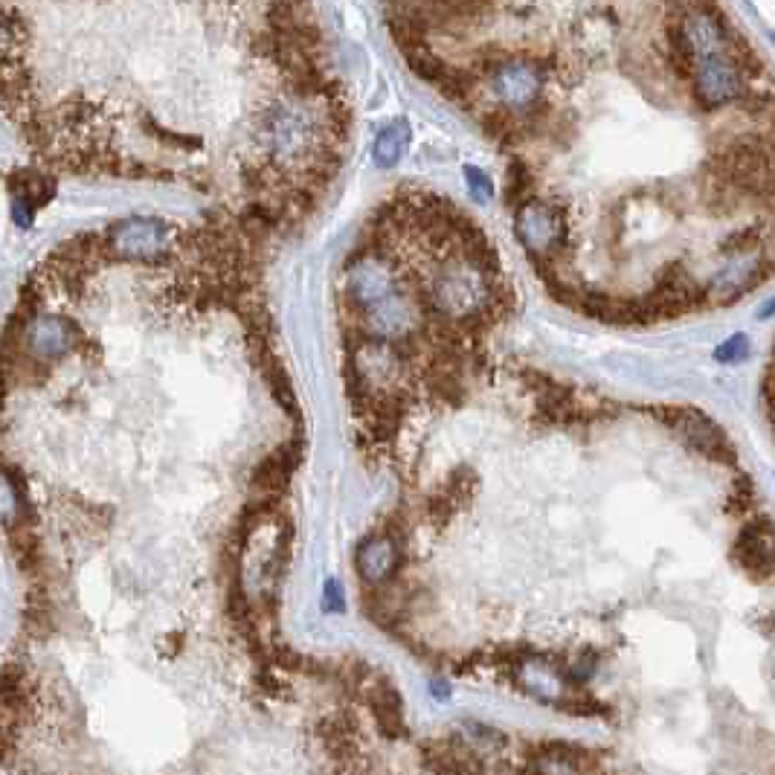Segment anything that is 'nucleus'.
Segmentation results:
<instances>
[{"instance_id": "nucleus-4", "label": "nucleus", "mask_w": 775, "mask_h": 775, "mask_svg": "<svg viewBox=\"0 0 775 775\" xmlns=\"http://www.w3.org/2000/svg\"><path fill=\"white\" fill-rule=\"evenodd\" d=\"M398 564H401V543L389 532L366 537L355 552L357 575L369 587H384L387 581H392V575L398 572Z\"/></svg>"}, {"instance_id": "nucleus-8", "label": "nucleus", "mask_w": 775, "mask_h": 775, "mask_svg": "<svg viewBox=\"0 0 775 775\" xmlns=\"http://www.w3.org/2000/svg\"><path fill=\"white\" fill-rule=\"evenodd\" d=\"M747 355H749L747 334H732L727 343H720L715 349V360H720V364H738V360H744Z\"/></svg>"}, {"instance_id": "nucleus-3", "label": "nucleus", "mask_w": 775, "mask_h": 775, "mask_svg": "<svg viewBox=\"0 0 775 775\" xmlns=\"http://www.w3.org/2000/svg\"><path fill=\"white\" fill-rule=\"evenodd\" d=\"M735 560L755 579H770L775 575V526L767 520H752L738 535Z\"/></svg>"}, {"instance_id": "nucleus-7", "label": "nucleus", "mask_w": 775, "mask_h": 775, "mask_svg": "<svg viewBox=\"0 0 775 775\" xmlns=\"http://www.w3.org/2000/svg\"><path fill=\"white\" fill-rule=\"evenodd\" d=\"M18 511H21V503H18V491H15V480H12V473L0 465V523H6L12 529L15 520H18Z\"/></svg>"}, {"instance_id": "nucleus-2", "label": "nucleus", "mask_w": 775, "mask_h": 775, "mask_svg": "<svg viewBox=\"0 0 775 775\" xmlns=\"http://www.w3.org/2000/svg\"><path fill=\"white\" fill-rule=\"evenodd\" d=\"M663 416H665L668 427H674V430L680 433V439L695 453L708 456L715 462H729L732 459V441L727 439V433H723L712 419L703 416L700 409L668 407V409H663Z\"/></svg>"}, {"instance_id": "nucleus-5", "label": "nucleus", "mask_w": 775, "mask_h": 775, "mask_svg": "<svg viewBox=\"0 0 775 775\" xmlns=\"http://www.w3.org/2000/svg\"><path fill=\"white\" fill-rule=\"evenodd\" d=\"M589 752L567 744H549L532 755V770L537 775H589Z\"/></svg>"}, {"instance_id": "nucleus-1", "label": "nucleus", "mask_w": 775, "mask_h": 775, "mask_svg": "<svg viewBox=\"0 0 775 775\" xmlns=\"http://www.w3.org/2000/svg\"><path fill=\"white\" fill-rule=\"evenodd\" d=\"M0 117L49 175L189 189L265 241L323 209L355 120L314 0H0Z\"/></svg>"}, {"instance_id": "nucleus-6", "label": "nucleus", "mask_w": 775, "mask_h": 775, "mask_svg": "<svg viewBox=\"0 0 775 775\" xmlns=\"http://www.w3.org/2000/svg\"><path fill=\"white\" fill-rule=\"evenodd\" d=\"M407 137H409V131L404 122L387 125L375 140V160L381 163V166H395L407 152Z\"/></svg>"}, {"instance_id": "nucleus-9", "label": "nucleus", "mask_w": 775, "mask_h": 775, "mask_svg": "<svg viewBox=\"0 0 775 775\" xmlns=\"http://www.w3.org/2000/svg\"><path fill=\"white\" fill-rule=\"evenodd\" d=\"M465 177H468V184H471V192H473V197L480 204H485V201H491V195H494V184H491V177L483 172V169H473V166H468L465 169Z\"/></svg>"}, {"instance_id": "nucleus-12", "label": "nucleus", "mask_w": 775, "mask_h": 775, "mask_svg": "<svg viewBox=\"0 0 775 775\" xmlns=\"http://www.w3.org/2000/svg\"><path fill=\"white\" fill-rule=\"evenodd\" d=\"M772 314H775V300H772V303H770L767 308H761V311H758V317H761V320H770Z\"/></svg>"}, {"instance_id": "nucleus-11", "label": "nucleus", "mask_w": 775, "mask_h": 775, "mask_svg": "<svg viewBox=\"0 0 775 775\" xmlns=\"http://www.w3.org/2000/svg\"><path fill=\"white\" fill-rule=\"evenodd\" d=\"M433 695H436V697H451V685H444L441 680H436V683H433Z\"/></svg>"}, {"instance_id": "nucleus-10", "label": "nucleus", "mask_w": 775, "mask_h": 775, "mask_svg": "<svg viewBox=\"0 0 775 775\" xmlns=\"http://www.w3.org/2000/svg\"><path fill=\"white\" fill-rule=\"evenodd\" d=\"M323 610H325V613H332V616H337V613H343V610H345L343 587L334 579L323 584Z\"/></svg>"}]
</instances>
